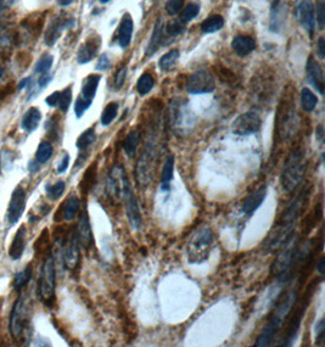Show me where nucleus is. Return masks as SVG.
I'll return each instance as SVG.
<instances>
[{"instance_id": "7", "label": "nucleus", "mask_w": 325, "mask_h": 347, "mask_svg": "<svg viewBox=\"0 0 325 347\" xmlns=\"http://www.w3.org/2000/svg\"><path fill=\"white\" fill-rule=\"evenodd\" d=\"M121 196L123 199V202H124V207H125V212H127L128 220H129L131 225L134 229H140L143 224V219H142V213H140V208L139 204H138V200L134 195L133 189H132L131 182L128 177L124 178V182H123V188L121 190Z\"/></svg>"}, {"instance_id": "56", "label": "nucleus", "mask_w": 325, "mask_h": 347, "mask_svg": "<svg viewBox=\"0 0 325 347\" xmlns=\"http://www.w3.org/2000/svg\"><path fill=\"white\" fill-rule=\"evenodd\" d=\"M72 2L73 0H58V4H60L61 7H69Z\"/></svg>"}, {"instance_id": "49", "label": "nucleus", "mask_w": 325, "mask_h": 347, "mask_svg": "<svg viewBox=\"0 0 325 347\" xmlns=\"http://www.w3.org/2000/svg\"><path fill=\"white\" fill-rule=\"evenodd\" d=\"M51 79H52L51 75H49V73H43V75H40L39 79H38V87H39L40 89H44L46 85L50 83Z\"/></svg>"}, {"instance_id": "52", "label": "nucleus", "mask_w": 325, "mask_h": 347, "mask_svg": "<svg viewBox=\"0 0 325 347\" xmlns=\"http://www.w3.org/2000/svg\"><path fill=\"white\" fill-rule=\"evenodd\" d=\"M318 55H319V57L323 60V59L325 57V39L323 37H320L318 39Z\"/></svg>"}, {"instance_id": "32", "label": "nucleus", "mask_w": 325, "mask_h": 347, "mask_svg": "<svg viewBox=\"0 0 325 347\" xmlns=\"http://www.w3.org/2000/svg\"><path fill=\"white\" fill-rule=\"evenodd\" d=\"M224 26V19L221 15H213L210 16L209 19H206L201 23V31L204 33H215V32L219 31Z\"/></svg>"}, {"instance_id": "4", "label": "nucleus", "mask_w": 325, "mask_h": 347, "mask_svg": "<svg viewBox=\"0 0 325 347\" xmlns=\"http://www.w3.org/2000/svg\"><path fill=\"white\" fill-rule=\"evenodd\" d=\"M298 250V238L292 234L285 244L280 248V252L275 258L273 266H272V273L285 278L290 274L291 269L295 267L296 256Z\"/></svg>"}, {"instance_id": "42", "label": "nucleus", "mask_w": 325, "mask_h": 347, "mask_svg": "<svg viewBox=\"0 0 325 347\" xmlns=\"http://www.w3.org/2000/svg\"><path fill=\"white\" fill-rule=\"evenodd\" d=\"M52 63H54V57L49 54H44L36 65V73H39V75L48 73L49 70L51 69Z\"/></svg>"}, {"instance_id": "14", "label": "nucleus", "mask_w": 325, "mask_h": 347, "mask_svg": "<svg viewBox=\"0 0 325 347\" xmlns=\"http://www.w3.org/2000/svg\"><path fill=\"white\" fill-rule=\"evenodd\" d=\"M80 241H78L76 230L72 232L71 238L67 241V245L63 251V262L67 269H75L80 263L81 251H80Z\"/></svg>"}, {"instance_id": "20", "label": "nucleus", "mask_w": 325, "mask_h": 347, "mask_svg": "<svg viewBox=\"0 0 325 347\" xmlns=\"http://www.w3.org/2000/svg\"><path fill=\"white\" fill-rule=\"evenodd\" d=\"M133 19H132L131 14L125 13L123 15L121 23H119L118 27V45L121 46V49H125L129 46V44L132 42V36H133Z\"/></svg>"}, {"instance_id": "51", "label": "nucleus", "mask_w": 325, "mask_h": 347, "mask_svg": "<svg viewBox=\"0 0 325 347\" xmlns=\"http://www.w3.org/2000/svg\"><path fill=\"white\" fill-rule=\"evenodd\" d=\"M58 93L60 92H54L48 98L45 99V102L49 105L50 107H56L57 105V100H58Z\"/></svg>"}, {"instance_id": "41", "label": "nucleus", "mask_w": 325, "mask_h": 347, "mask_svg": "<svg viewBox=\"0 0 325 347\" xmlns=\"http://www.w3.org/2000/svg\"><path fill=\"white\" fill-rule=\"evenodd\" d=\"M199 13H200V7L198 4H195V3H190L188 7L184 9V10H181L179 21L185 25V23L191 21L192 19H195Z\"/></svg>"}, {"instance_id": "58", "label": "nucleus", "mask_w": 325, "mask_h": 347, "mask_svg": "<svg viewBox=\"0 0 325 347\" xmlns=\"http://www.w3.org/2000/svg\"><path fill=\"white\" fill-rule=\"evenodd\" d=\"M3 76H4V69H3V66L0 65V78H2Z\"/></svg>"}, {"instance_id": "38", "label": "nucleus", "mask_w": 325, "mask_h": 347, "mask_svg": "<svg viewBox=\"0 0 325 347\" xmlns=\"http://www.w3.org/2000/svg\"><path fill=\"white\" fill-rule=\"evenodd\" d=\"M96 177V164L94 163L92 167L87 169V172L84 173V177L81 182V192L83 194H87L90 190V188L94 184Z\"/></svg>"}, {"instance_id": "39", "label": "nucleus", "mask_w": 325, "mask_h": 347, "mask_svg": "<svg viewBox=\"0 0 325 347\" xmlns=\"http://www.w3.org/2000/svg\"><path fill=\"white\" fill-rule=\"evenodd\" d=\"M65 189H66V184L63 181H57L56 183L48 184L45 187L46 195H48V198L51 200L60 199L61 196H62V194L65 193Z\"/></svg>"}, {"instance_id": "24", "label": "nucleus", "mask_w": 325, "mask_h": 347, "mask_svg": "<svg viewBox=\"0 0 325 347\" xmlns=\"http://www.w3.org/2000/svg\"><path fill=\"white\" fill-rule=\"evenodd\" d=\"M40 121H42V112L39 108L31 107L27 110V112L23 114L21 121V128L27 133H32L38 128Z\"/></svg>"}, {"instance_id": "30", "label": "nucleus", "mask_w": 325, "mask_h": 347, "mask_svg": "<svg viewBox=\"0 0 325 347\" xmlns=\"http://www.w3.org/2000/svg\"><path fill=\"white\" fill-rule=\"evenodd\" d=\"M318 105V98L309 88L301 90V106L306 112H312Z\"/></svg>"}, {"instance_id": "25", "label": "nucleus", "mask_w": 325, "mask_h": 347, "mask_svg": "<svg viewBox=\"0 0 325 347\" xmlns=\"http://www.w3.org/2000/svg\"><path fill=\"white\" fill-rule=\"evenodd\" d=\"M44 23V15L40 14H33L28 16L27 19L22 20L21 27L27 31L32 37L37 38L40 34Z\"/></svg>"}, {"instance_id": "27", "label": "nucleus", "mask_w": 325, "mask_h": 347, "mask_svg": "<svg viewBox=\"0 0 325 347\" xmlns=\"http://www.w3.org/2000/svg\"><path fill=\"white\" fill-rule=\"evenodd\" d=\"M163 27H162V19H157L156 25H155L154 32H152V36L150 38V42H149L148 48H146L145 56H152L155 52L157 51V49L160 48L161 42H162V33H163Z\"/></svg>"}, {"instance_id": "6", "label": "nucleus", "mask_w": 325, "mask_h": 347, "mask_svg": "<svg viewBox=\"0 0 325 347\" xmlns=\"http://www.w3.org/2000/svg\"><path fill=\"white\" fill-rule=\"evenodd\" d=\"M28 324V300L21 295L15 302L9 322V331L15 340L21 339Z\"/></svg>"}, {"instance_id": "19", "label": "nucleus", "mask_w": 325, "mask_h": 347, "mask_svg": "<svg viewBox=\"0 0 325 347\" xmlns=\"http://www.w3.org/2000/svg\"><path fill=\"white\" fill-rule=\"evenodd\" d=\"M100 44H101V40L99 37L89 38L86 43L82 44L77 54L78 64L84 65V64L89 63V61H92L93 59L96 56V54H98V50H99V46H100Z\"/></svg>"}, {"instance_id": "10", "label": "nucleus", "mask_w": 325, "mask_h": 347, "mask_svg": "<svg viewBox=\"0 0 325 347\" xmlns=\"http://www.w3.org/2000/svg\"><path fill=\"white\" fill-rule=\"evenodd\" d=\"M262 125L259 114L254 111H248L240 116L233 122L231 125V131L235 135L245 137V135H251L257 133Z\"/></svg>"}, {"instance_id": "44", "label": "nucleus", "mask_w": 325, "mask_h": 347, "mask_svg": "<svg viewBox=\"0 0 325 347\" xmlns=\"http://www.w3.org/2000/svg\"><path fill=\"white\" fill-rule=\"evenodd\" d=\"M315 17H317V23L319 26V29L323 31L325 25V3L324 0H318L317 5H315Z\"/></svg>"}, {"instance_id": "46", "label": "nucleus", "mask_w": 325, "mask_h": 347, "mask_svg": "<svg viewBox=\"0 0 325 347\" xmlns=\"http://www.w3.org/2000/svg\"><path fill=\"white\" fill-rule=\"evenodd\" d=\"M125 78H127V67L123 66L117 71L115 76V88L117 90L122 89V87L124 85Z\"/></svg>"}, {"instance_id": "29", "label": "nucleus", "mask_w": 325, "mask_h": 347, "mask_svg": "<svg viewBox=\"0 0 325 347\" xmlns=\"http://www.w3.org/2000/svg\"><path fill=\"white\" fill-rule=\"evenodd\" d=\"M139 143L140 133L138 131L131 132V133L125 137L124 142H123V150H124V152L127 154L128 157H134V156H136Z\"/></svg>"}, {"instance_id": "33", "label": "nucleus", "mask_w": 325, "mask_h": 347, "mask_svg": "<svg viewBox=\"0 0 325 347\" xmlns=\"http://www.w3.org/2000/svg\"><path fill=\"white\" fill-rule=\"evenodd\" d=\"M96 140V134L94 128H88L87 131H84L80 137H78L77 142H76V146L81 151H84L88 148L93 145Z\"/></svg>"}, {"instance_id": "12", "label": "nucleus", "mask_w": 325, "mask_h": 347, "mask_svg": "<svg viewBox=\"0 0 325 347\" xmlns=\"http://www.w3.org/2000/svg\"><path fill=\"white\" fill-rule=\"evenodd\" d=\"M154 155L152 152H144V155L138 160L137 168H136V177L139 185L146 187L151 183L152 178H154Z\"/></svg>"}, {"instance_id": "37", "label": "nucleus", "mask_w": 325, "mask_h": 347, "mask_svg": "<svg viewBox=\"0 0 325 347\" xmlns=\"http://www.w3.org/2000/svg\"><path fill=\"white\" fill-rule=\"evenodd\" d=\"M117 113H118V104H117V102H110V104H107L106 107L104 108V111H102L101 113V125L104 126V127H107L108 125H111V123L115 121Z\"/></svg>"}, {"instance_id": "2", "label": "nucleus", "mask_w": 325, "mask_h": 347, "mask_svg": "<svg viewBox=\"0 0 325 347\" xmlns=\"http://www.w3.org/2000/svg\"><path fill=\"white\" fill-rule=\"evenodd\" d=\"M213 243H215V233L209 225H203L196 229L186 246L189 263L200 264L209 260Z\"/></svg>"}, {"instance_id": "21", "label": "nucleus", "mask_w": 325, "mask_h": 347, "mask_svg": "<svg viewBox=\"0 0 325 347\" xmlns=\"http://www.w3.org/2000/svg\"><path fill=\"white\" fill-rule=\"evenodd\" d=\"M100 81L101 76L99 75H89L88 77H86V79L83 81V84H82L80 98L93 104V100L95 98L96 90H98Z\"/></svg>"}, {"instance_id": "48", "label": "nucleus", "mask_w": 325, "mask_h": 347, "mask_svg": "<svg viewBox=\"0 0 325 347\" xmlns=\"http://www.w3.org/2000/svg\"><path fill=\"white\" fill-rule=\"evenodd\" d=\"M110 66L111 61L110 59H108L107 54H102L95 65V70H98V71H106V70L110 69Z\"/></svg>"}, {"instance_id": "59", "label": "nucleus", "mask_w": 325, "mask_h": 347, "mask_svg": "<svg viewBox=\"0 0 325 347\" xmlns=\"http://www.w3.org/2000/svg\"><path fill=\"white\" fill-rule=\"evenodd\" d=\"M99 2H100L101 4H106V3L110 2V0H99Z\"/></svg>"}, {"instance_id": "34", "label": "nucleus", "mask_w": 325, "mask_h": 347, "mask_svg": "<svg viewBox=\"0 0 325 347\" xmlns=\"http://www.w3.org/2000/svg\"><path fill=\"white\" fill-rule=\"evenodd\" d=\"M155 85V79L150 73H143L137 82V90L142 96L146 95L152 90Z\"/></svg>"}, {"instance_id": "57", "label": "nucleus", "mask_w": 325, "mask_h": 347, "mask_svg": "<svg viewBox=\"0 0 325 347\" xmlns=\"http://www.w3.org/2000/svg\"><path fill=\"white\" fill-rule=\"evenodd\" d=\"M323 137H324L323 127H321V126H319V127H318V138L321 140V139H323Z\"/></svg>"}, {"instance_id": "16", "label": "nucleus", "mask_w": 325, "mask_h": 347, "mask_svg": "<svg viewBox=\"0 0 325 347\" xmlns=\"http://www.w3.org/2000/svg\"><path fill=\"white\" fill-rule=\"evenodd\" d=\"M306 72H307V79L311 83L313 87L315 88V90L323 95L324 94V72L323 67L319 65L317 60H314L312 56L308 59V63L306 66Z\"/></svg>"}, {"instance_id": "36", "label": "nucleus", "mask_w": 325, "mask_h": 347, "mask_svg": "<svg viewBox=\"0 0 325 347\" xmlns=\"http://www.w3.org/2000/svg\"><path fill=\"white\" fill-rule=\"evenodd\" d=\"M178 59H179V50H171V51H168L160 59L159 67L162 71H169V70H171L172 67H174V65L177 64Z\"/></svg>"}, {"instance_id": "17", "label": "nucleus", "mask_w": 325, "mask_h": 347, "mask_svg": "<svg viewBox=\"0 0 325 347\" xmlns=\"http://www.w3.org/2000/svg\"><path fill=\"white\" fill-rule=\"evenodd\" d=\"M76 234H77L78 241H80V245L82 248L89 250L90 246L93 245V232L92 227H90L89 217H88L87 211H84L81 214L77 229H76Z\"/></svg>"}, {"instance_id": "22", "label": "nucleus", "mask_w": 325, "mask_h": 347, "mask_svg": "<svg viewBox=\"0 0 325 347\" xmlns=\"http://www.w3.org/2000/svg\"><path fill=\"white\" fill-rule=\"evenodd\" d=\"M26 248V228L22 225L19 230L15 234L13 243H11L10 249H9V256L13 258L14 261L20 260L22 257L23 251Z\"/></svg>"}, {"instance_id": "50", "label": "nucleus", "mask_w": 325, "mask_h": 347, "mask_svg": "<svg viewBox=\"0 0 325 347\" xmlns=\"http://www.w3.org/2000/svg\"><path fill=\"white\" fill-rule=\"evenodd\" d=\"M69 164H70V156L65 154L63 155L62 160H61V162L58 163V166H57V173H60V175L65 173L67 168H69Z\"/></svg>"}, {"instance_id": "55", "label": "nucleus", "mask_w": 325, "mask_h": 347, "mask_svg": "<svg viewBox=\"0 0 325 347\" xmlns=\"http://www.w3.org/2000/svg\"><path fill=\"white\" fill-rule=\"evenodd\" d=\"M29 82H31V78L22 79V81L19 83V89H23V88L27 87V85L29 84Z\"/></svg>"}, {"instance_id": "60", "label": "nucleus", "mask_w": 325, "mask_h": 347, "mask_svg": "<svg viewBox=\"0 0 325 347\" xmlns=\"http://www.w3.org/2000/svg\"><path fill=\"white\" fill-rule=\"evenodd\" d=\"M0 170H2V167H0Z\"/></svg>"}, {"instance_id": "15", "label": "nucleus", "mask_w": 325, "mask_h": 347, "mask_svg": "<svg viewBox=\"0 0 325 347\" xmlns=\"http://www.w3.org/2000/svg\"><path fill=\"white\" fill-rule=\"evenodd\" d=\"M73 23L75 20L73 19H62V17H55L54 20H51L50 25H49L48 29L45 32V44L49 46H52L56 40L60 37L61 32L65 28H71L73 27Z\"/></svg>"}, {"instance_id": "8", "label": "nucleus", "mask_w": 325, "mask_h": 347, "mask_svg": "<svg viewBox=\"0 0 325 347\" xmlns=\"http://www.w3.org/2000/svg\"><path fill=\"white\" fill-rule=\"evenodd\" d=\"M309 301V295L303 296V299L298 302L297 306L295 308H291L289 313V324L288 329L285 331V336H284L283 342L280 343L282 346H291L294 342L295 337L297 336L298 329H300L301 322H302L304 312L307 310V306H308Z\"/></svg>"}, {"instance_id": "54", "label": "nucleus", "mask_w": 325, "mask_h": 347, "mask_svg": "<svg viewBox=\"0 0 325 347\" xmlns=\"http://www.w3.org/2000/svg\"><path fill=\"white\" fill-rule=\"evenodd\" d=\"M324 266H325V257H324V256H321V257H320V260L318 261V264H317V269H318V272L320 273L321 275H324V274H325Z\"/></svg>"}, {"instance_id": "9", "label": "nucleus", "mask_w": 325, "mask_h": 347, "mask_svg": "<svg viewBox=\"0 0 325 347\" xmlns=\"http://www.w3.org/2000/svg\"><path fill=\"white\" fill-rule=\"evenodd\" d=\"M185 88L186 92L189 94H194V95L212 93L216 89L215 78L212 77V75L210 72L201 70V71L192 73L190 76L188 78V82H186Z\"/></svg>"}, {"instance_id": "18", "label": "nucleus", "mask_w": 325, "mask_h": 347, "mask_svg": "<svg viewBox=\"0 0 325 347\" xmlns=\"http://www.w3.org/2000/svg\"><path fill=\"white\" fill-rule=\"evenodd\" d=\"M267 187H261L259 189L254 190L252 194H250L245 199L244 204H242V212L247 214V216H252L256 212V210H258L261 207V205L263 204L266 198H267Z\"/></svg>"}, {"instance_id": "1", "label": "nucleus", "mask_w": 325, "mask_h": 347, "mask_svg": "<svg viewBox=\"0 0 325 347\" xmlns=\"http://www.w3.org/2000/svg\"><path fill=\"white\" fill-rule=\"evenodd\" d=\"M307 168V155L304 149L296 148L290 152L282 172V184L286 192H292L300 185Z\"/></svg>"}, {"instance_id": "23", "label": "nucleus", "mask_w": 325, "mask_h": 347, "mask_svg": "<svg viewBox=\"0 0 325 347\" xmlns=\"http://www.w3.org/2000/svg\"><path fill=\"white\" fill-rule=\"evenodd\" d=\"M231 48L234 49V51L239 56L244 57L247 56L248 54H251L256 49V42L251 37L238 36L234 38L233 42H231Z\"/></svg>"}, {"instance_id": "31", "label": "nucleus", "mask_w": 325, "mask_h": 347, "mask_svg": "<svg viewBox=\"0 0 325 347\" xmlns=\"http://www.w3.org/2000/svg\"><path fill=\"white\" fill-rule=\"evenodd\" d=\"M32 272H33V268H32V264H27V266L23 268L21 272L17 273L14 278V289L16 291H21L23 287L27 285L29 281H31L32 278Z\"/></svg>"}, {"instance_id": "3", "label": "nucleus", "mask_w": 325, "mask_h": 347, "mask_svg": "<svg viewBox=\"0 0 325 347\" xmlns=\"http://www.w3.org/2000/svg\"><path fill=\"white\" fill-rule=\"evenodd\" d=\"M295 302H296V294L295 293H289L284 296V299L280 301V304L277 307V310H275L272 318L269 319L267 325L265 326V329H263L262 333H261L256 343H254V346L263 347L271 345L272 340L274 339L275 334L278 333L280 326L283 325L284 320L289 316L290 311L294 307Z\"/></svg>"}, {"instance_id": "28", "label": "nucleus", "mask_w": 325, "mask_h": 347, "mask_svg": "<svg viewBox=\"0 0 325 347\" xmlns=\"http://www.w3.org/2000/svg\"><path fill=\"white\" fill-rule=\"evenodd\" d=\"M81 208V200L76 195H71L69 199L66 200V202L63 204V211H62V217L65 220H72L76 218L78 211Z\"/></svg>"}, {"instance_id": "47", "label": "nucleus", "mask_w": 325, "mask_h": 347, "mask_svg": "<svg viewBox=\"0 0 325 347\" xmlns=\"http://www.w3.org/2000/svg\"><path fill=\"white\" fill-rule=\"evenodd\" d=\"M324 334H325V322L324 319H320L315 325V341H317L318 345H320L324 340Z\"/></svg>"}, {"instance_id": "26", "label": "nucleus", "mask_w": 325, "mask_h": 347, "mask_svg": "<svg viewBox=\"0 0 325 347\" xmlns=\"http://www.w3.org/2000/svg\"><path fill=\"white\" fill-rule=\"evenodd\" d=\"M174 175V156H168L163 164L162 173H161V190L162 192H169L171 189V182L173 181Z\"/></svg>"}, {"instance_id": "13", "label": "nucleus", "mask_w": 325, "mask_h": 347, "mask_svg": "<svg viewBox=\"0 0 325 347\" xmlns=\"http://www.w3.org/2000/svg\"><path fill=\"white\" fill-rule=\"evenodd\" d=\"M296 16L301 26L308 32L311 36L314 33L315 28V17H314V7L312 0H300L296 8Z\"/></svg>"}, {"instance_id": "45", "label": "nucleus", "mask_w": 325, "mask_h": 347, "mask_svg": "<svg viewBox=\"0 0 325 347\" xmlns=\"http://www.w3.org/2000/svg\"><path fill=\"white\" fill-rule=\"evenodd\" d=\"M183 31H184V23H181L179 20H178V21H169L168 23H167L166 32L169 34V36L175 37V36H178V34L183 33Z\"/></svg>"}, {"instance_id": "43", "label": "nucleus", "mask_w": 325, "mask_h": 347, "mask_svg": "<svg viewBox=\"0 0 325 347\" xmlns=\"http://www.w3.org/2000/svg\"><path fill=\"white\" fill-rule=\"evenodd\" d=\"M184 7V0H168L165 5V10L169 16H175L181 11Z\"/></svg>"}, {"instance_id": "53", "label": "nucleus", "mask_w": 325, "mask_h": 347, "mask_svg": "<svg viewBox=\"0 0 325 347\" xmlns=\"http://www.w3.org/2000/svg\"><path fill=\"white\" fill-rule=\"evenodd\" d=\"M39 163L37 162L36 160H33V161H31V162H28V170L29 172H32V173H36L39 170Z\"/></svg>"}, {"instance_id": "35", "label": "nucleus", "mask_w": 325, "mask_h": 347, "mask_svg": "<svg viewBox=\"0 0 325 347\" xmlns=\"http://www.w3.org/2000/svg\"><path fill=\"white\" fill-rule=\"evenodd\" d=\"M52 152H54V149H52L51 144L49 142H42L38 145L36 152V161L39 164L46 163L51 158Z\"/></svg>"}, {"instance_id": "5", "label": "nucleus", "mask_w": 325, "mask_h": 347, "mask_svg": "<svg viewBox=\"0 0 325 347\" xmlns=\"http://www.w3.org/2000/svg\"><path fill=\"white\" fill-rule=\"evenodd\" d=\"M56 286V273H55V262L52 256H48L44 261L39 279H38V295L45 304H50L55 296Z\"/></svg>"}, {"instance_id": "11", "label": "nucleus", "mask_w": 325, "mask_h": 347, "mask_svg": "<svg viewBox=\"0 0 325 347\" xmlns=\"http://www.w3.org/2000/svg\"><path fill=\"white\" fill-rule=\"evenodd\" d=\"M26 201H27V196L26 192L22 187L17 185L11 195L10 204H9L8 210V222L9 224L14 225L19 222L20 218L22 217L23 212L26 208Z\"/></svg>"}, {"instance_id": "40", "label": "nucleus", "mask_w": 325, "mask_h": 347, "mask_svg": "<svg viewBox=\"0 0 325 347\" xmlns=\"http://www.w3.org/2000/svg\"><path fill=\"white\" fill-rule=\"evenodd\" d=\"M72 101V88L69 87L66 89H63L62 92L58 93V100H57V105L56 107L60 108V111L62 112H67L69 111L70 105H71Z\"/></svg>"}]
</instances>
